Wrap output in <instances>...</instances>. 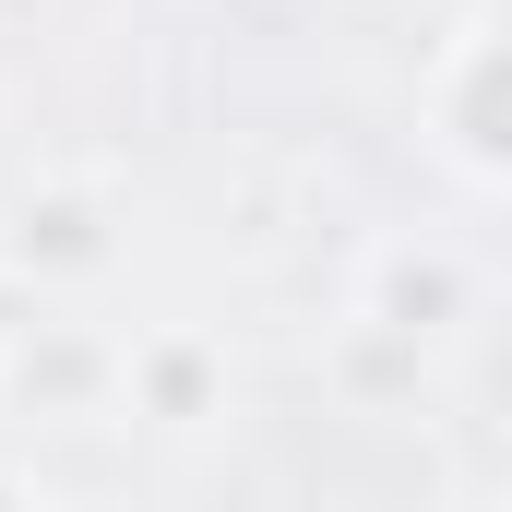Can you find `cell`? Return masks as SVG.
Segmentation results:
<instances>
[{"instance_id": "cell-2", "label": "cell", "mask_w": 512, "mask_h": 512, "mask_svg": "<svg viewBox=\"0 0 512 512\" xmlns=\"http://www.w3.org/2000/svg\"><path fill=\"white\" fill-rule=\"evenodd\" d=\"M489 84H501V48H489V24H465L453 60H441V155H453L465 191L501 179V108H489Z\"/></svg>"}, {"instance_id": "cell-4", "label": "cell", "mask_w": 512, "mask_h": 512, "mask_svg": "<svg viewBox=\"0 0 512 512\" xmlns=\"http://www.w3.org/2000/svg\"><path fill=\"white\" fill-rule=\"evenodd\" d=\"M108 251H120V239L96 227L84 191H36V203L12 215V262H24V274H96Z\"/></svg>"}, {"instance_id": "cell-1", "label": "cell", "mask_w": 512, "mask_h": 512, "mask_svg": "<svg viewBox=\"0 0 512 512\" xmlns=\"http://www.w3.org/2000/svg\"><path fill=\"white\" fill-rule=\"evenodd\" d=\"M358 322H370V334H405V346L477 322V262L441 251V239H417V251L393 239V251H370V274H358Z\"/></svg>"}, {"instance_id": "cell-5", "label": "cell", "mask_w": 512, "mask_h": 512, "mask_svg": "<svg viewBox=\"0 0 512 512\" xmlns=\"http://www.w3.org/2000/svg\"><path fill=\"white\" fill-rule=\"evenodd\" d=\"M12 393H24V405L48 393V405L96 417V405L120 393V358H108V346H72V334H36V346H12Z\"/></svg>"}, {"instance_id": "cell-6", "label": "cell", "mask_w": 512, "mask_h": 512, "mask_svg": "<svg viewBox=\"0 0 512 512\" xmlns=\"http://www.w3.org/2000/svg\"><path fill=\"white\" fill-rule=\"evenodd\" d=\"M0 512H36V501H24V477H0Z\"/></svg>"}, {"instance_id": "cell-3", "label": "cell", "mask_w": 512, "mask_h": 512, "mask_svg": "<svg viewBox=\"0 0 512 512\" xmlns=\"http://www.w3.org/2000/svg\"><path fill=\"white\" fill-rule=\"evenodd\" d=\"M215 393H227V358H215L203 334H155V346H131V358H120V405L167 417V429H203Z\"/></svg>"}]
</instances>
